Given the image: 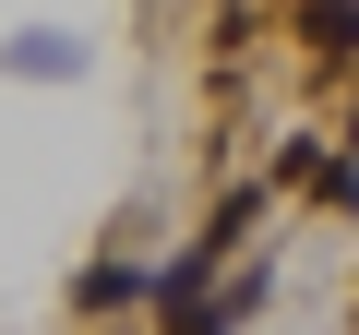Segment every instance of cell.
<instances>
[{
    "instance_id": "cell-1",
    "label": "cell",
    "mask_w": 359,
    "mask_h": 335,
    "mask_svg": "<svg viewBox=\"0 0 359 335\" xmlns=\"http://www.w3.org/2000/svg\"><path fill=\"white\" fill-rule=\"evenodd\" d=\"M132 299H156V275H132V264H96L84 275V311H132Z\"/></svg>"
}]
</instances>
